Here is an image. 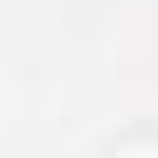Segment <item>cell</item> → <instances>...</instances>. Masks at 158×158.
Returning a JSON list of instances; mask_svg holds the SVG:
<instances>
[{
    "label": "cell",
    "mask_w": 158,
    "mask_h": 158,
    "mask_svg": "<svg viewBox=\"0 0 158 158\" xmlns=\"http://www.w3.org/2000/svg\"><path fill=\"white\" fill-rule=\"evenodd\" d=\"M103 158H158V131H131V138H117Z\"/></svg>",
    "instance_id": "6da1fadb"
}]
</instances>
